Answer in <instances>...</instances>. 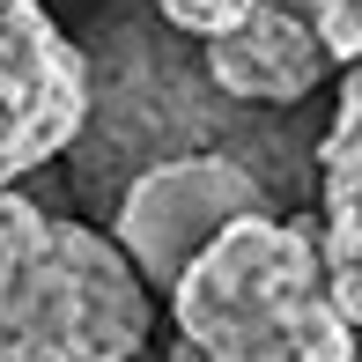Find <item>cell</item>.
<instances>
[{"instance_id":"obj_1","label":"cell","mask_w":362,"mask_h":362,"mask_svg":"<svg viewBox=\"0 0 362 362\" xmlns=\"http://www.w3.org/2000/svg\"><path fill=\"white\" fill-rule=\"evenodd\" d=\"M170 296L177 340L200 362H348L355 325L325 303L310 229L237 215L177 267Z\"/></svg>"},{"instance_id":"obj_2","label":"cell","mask_w":362,"mask_h":362,"mask_svg":"<svg viewBox=\"0 0 362 362\" xmlns=\"http://www.w3.org/2000/svg\"><path fill=\"white\" fill-rule=\"evenodd\" d=\"M148 281L89 222L45 215V237L0 281V362H141Z\"/></svg>"},{"instance_id":"obj_3","label":"cell","mask_w":362,"mask_h":362,"mask_svg":"<svg viewBox=\"0 0 362 362\" xmlns=\"http://www.w3.org/2000/svg\"><path fill=\"white\" fill-rule=\"evenodd\" d=\"M267 185L222 148H177V156L141 163L111 200V244L126 252V267L148 288H170L177 267L200 252L215 229H229L237 215H259Z\"/></svg>"},{"instance_id":"obj_4","label":"cell","mask_w":362,"mask_h":362,"mask_svg":"<svg viewBox=\"0 0 362 362\" xmlns=\"http://www.w3.org/2000/svg\"><path fill=\"white\" fill-rule=\"evenodd\" d=\"M89 52L37 8L0 0V177H30L81 141Z\"/></svg>"},{"instance_id":"obj_5","label":"cell","mask_w":362,"mask_h":362,"mask_svg":"<svg viewBox=\"0 0 362 362\" xmlns=\"http://www.w3.org/2000/svg\"><path fill=\"white\" fill-rule=\"evenodd\" d=\"M325 67L333 59H325L310 15L281 8V0H259L237 23L200 37V74L215 81L229 104H303L325 81Z\"/></svg>"},{"instance_id":"obj_6","label":"cell","mask_w":362,"mask_h":362,"mask_svg":"<svg viewBox=\"0 0 362 362\" xmlns=\"http://www.w3.org/2000/svg\"><path fill=\"white\" fill-rule=\"evenodd\" d=\"M310 244H318V281H325V303H333L348 325H362V237H355V229H340V222H325Z\"/></svg>"},{"instance_id":"obj_7","label":"cell","mask_w":362,"mask_h":362,"mask_svg":"<svg viewBox=\"0 0 362 362\" xmlns=\"http://www.w3.org/2000/svg\"><path fill=\"white\" fill-rule=\"evenodd\" d=\"M37 237H45V207L23 192V177H0V281L37 252Z\"/></svg>"},{"instance_id":"obj_8","label":"cell","mask_w":362,"mask_h":362,"mask_svg":"<svg viewBox=\"0 0 362 362\" xmlns=\"http://www.w3.org/2000/svg\"><path fill=\"white\" fill-rule=\"evenodd\" d=\"M318 163H362V59L340 74L333 126H325V141H318Z\"/></svg>"},{"instance_id":"obj_9","label":"cell","mask_w":362,"mask_h":362,"mask_svg":"<svg viewBox=\"0 0 362 362\" xmlns=\"http://www.w3.org/2000/svg\"><path fill=\"white\" fill-rule=\"evenodd\" d=\"M310 30H318L325 59H340V67L362 59V0H310Z\"/></svg>"},{"instance_id":"obj_10","label":"cell","mask_w":362,"mask_h":362,"mask_svg":"<svg viewBox=\"0 0 362 362\" xmlns=\"http://www.w3.org/2000/svg\"><path fill=\"white\" fill-rule=\"evenodd\" d=\"M244 8H259V0H156L163 30H177V37H207V30L237 23Z\"/></svg>"},{"instance_id":"obj_11","label":"cell","mask_w":362,"mask_h":362,"mask_svg":"<svg viewBox=\"0 0 362 362\" xmlns=\"http://www.w3.org/2000/svg\"><path fill=\"white\" fill-rule=\"evenodd\" d=\"M318 185H325V222L362 237V163H318Z\"/></svg>"},{"instance_id":"obj_12","label":"cell","mask_w":362,"mask_h":362,"mask_svg":"<svg viewBox=\"0 0 362 362\" xmlns=\"http://www.w3.org/2000/svg\"><path fill=\"white\" fill-rule=\"evenodd\" d=\"M170 362H200V355H192V348H185V340H177V348H170Z\"/></svg>"}]
</instances>
